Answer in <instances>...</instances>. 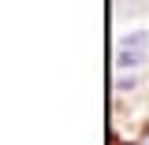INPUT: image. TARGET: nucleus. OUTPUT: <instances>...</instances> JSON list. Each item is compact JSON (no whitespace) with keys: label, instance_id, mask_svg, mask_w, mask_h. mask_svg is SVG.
Returning <instances> with one entry per match:
<instances>
[{"label":"nucleus","instance_id":"nucleus-1","mask_svg":"<svg viewBox=\"0 0 149 145\" xmlns=\"http://www.w3.org/2000/svg\"><path fill=\"white\" fill-rule=\"evenodd\" d=\"M146 60H149L146 49H127V45H119V49H116V67H119V71H138Z\"/></svg>","mask_w":149,"mask_h":145},{"label":"nucleus","instance_id":"nucleus-4","mask_svg":"<svg viewBox=\"0 0 149 145\" xmlns=\"http://www.w3.org/2000/svg\"><path fill=\"white\" fill-rule=\"evenodd\" d=\"M134 145H149V123H146V127H142V134L134 138Z\"/></svg>","mask_w":149,"mask_h":145},{"label":"nucleus","instance_id":"nucleus-2","mask_svg":"<svg viewBox=\"0 0 149 145\" xmlns=\"http://www.w3.org/2000/svg\"><path fill=\"white\" fill-rule=\"evenodd\" d=\"M119 45H127V49H149V30H134V34H123V37H119Z\"/></svg>","mask_w":149,"mask_h":145},{"label":"nucleus","instance_id":"nucleus-3","mask_svg":"<svg viewBox=\"0 0 149 145\" xmlns=\"http://www.w3.org/2000/svg\"><path fill=\"white\" fill-rule=\"evenodd\" d=\"M142 86V78H138V71L130 74V71H123L119 78H116V93H130V89H138Z\"/></svg>","mask_w":149,"mask_h":145}]
</instances>
